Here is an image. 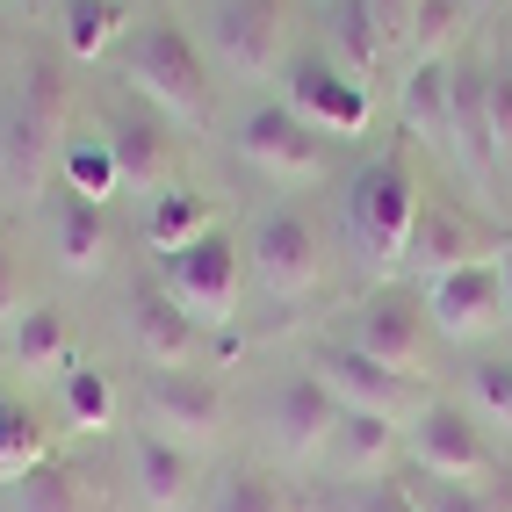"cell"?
<instances>
[{
  "label": "cell",
  "mask_w": 512,
  "mask_h": 512,
  "mask_svg": "<svg viewBox=\"0 0 512 512\" xmlns=\"http://www.w3.org/2000/svg\"><path fill=\"white\" fill-rule=\"evenodd\" d=\"M65 109H73V94L58 80V58L29 51L22 73H15L8 109H0V188L15 202H37L44 181L58 174V145H65V130H73Z\"/></svg>",
  "instance_id": "cell-1"
},
{
  "label": "cell",
  "mask_w": 512,
  "mask_h": 512,
  "mask_svg": "<svg viewBox=\"0 0 512 512\" xmlns=\"http://www.w3.org/2000/svg\"><path fill=\"white\" fill-rule=\"evenodd\" d=\"M123 80L138 87L152 109L181 116V123H210V58L202 44L174 15H152L130 29V51H123Z\"/></svg>",
  "instance_id": "cell-2"
},
{
  "label": "cell",
  "mask_w": 512,
  "mask_h": 512,
  "mask_svg": "<svg viewBox=\"0 0 512 512\" xmlns=\"http://www.w3.org/2000/svg\"><path fill=\"white\" fill-rule=\"evenodd\" d=\"M419 181H412V166H404L397 152L383 159H368L354 188H347V231H354V246L361 260L375 267H404V246H412V224H419Z\"/></svg>",
  "instance_id": "cell-3"
},
{
  "label": "cell",
  "mask_w": 512,
  "mask_h": 512,
  "mask_svg": "<svg viewBox=\"0 0 512 512\" xmlns=\"http://www.w3.org/2000/svg\"><path fill=\"white\" fill-rule=\"evenodd\" d=\"M159 289L174 296L202 332H210V325H231L238 289H246V253H238V238L217 224V231H202L195 246H181V253L159 260Z\"/></svg>",
  "instance_id": "cell-4"
},
{
  "label": "cell",
  "mask_w": 512,
  "mask_h": 512,
  "mask_svg": "<svg viewBox=\"0 0 512 512\" xmlns=\"http://www.w3.org/2000/svg\"><path fill=\"white\" fill-rule=\"evenodd\" d=\"M289 109L318 130V138H361L375 101H368V80L354 73V65H339L332 51H303L289 58Z\"/></svg>",
  "instance_id": "cell-5"
},
{
  "label": "cell",
  "mask_w": 512,
  "mask_h": 512,
  "mask_svg": "<svg viewBox=\"0 0 512 512\" xmlns=\"http://www.w3.org/2000/svg\"><path fill=\"white\" fill-rule=\"evenodd\" d=\"M404 448H412L419 476H448V484H484L491 476V440L484 419L455 397H426V412L404 426Z\"/></svg>",
  "instance_id": "cell-6"
},
{
  "label": "cell",
  "mask_w": 512,
  "mask_h": 512,
  "mask_svg": "<svg viewBox=\"0 0 512 512\" xmlns=\"http://www.w3.org/2000/svg\"><path fill=\"white\" fill-rule=\"evenodd\" d=\"M246 260H253V282L267 296H311L318 275H325V246H318V224L275 202V210L253 217V238H246Z\"/></svg>",
  "instance_id": "cell-7"
},
{
  "label": "cell",
  "mask_w": 512,
  "mask_h": 512,
  "mask_svg": "<svg viewBox=\"0 0 512 512\" xmlns=\"http://www.w3.org/2000/svg\"><path fill=\"white\" fill-rule=\"evenodd\" d=\"M426 332H433V318H426V289H397V282H390V289H368V296L354 303L347 347H361L368 361L412 375V361L426 354Z\"/></svg>",
  "instance_id": "cell-8"
},
{
  "label": "cell",
  "mask_w": 512,
  "mask_h": 512,
  "mask_svg": "<svg viewBox=\"0 0 512 512\" xmlns=\"http://www.w3.org/2000/svg\"><path fill=\"white\" fill-rule=\"evenodd\" d=\"M318 375L332 383V397L347 404V412H375V419H397V426H412L426 412V397H419L412 375L368 361L361 347H347V339H332V347L318 354Z\"/></svg>",
  "instance_id": "cell-9"
},
{
  "label": "cell",
  "mask_w": 512,
  "mask_h": 512,
  "mask_svg": "<svg viewBox=\"0 0 512 512\" xmlns=\"http://www.w3.org/2000/svg\"><path fill=\"white\" fill-rule=\"evenodd\" d=\"M426 318H433V332L440 339H484V332H498L512 311H505V282H498V260H469V267H455V275H433L426 282Z\"/></svg>",
  "instance_id": "cell-10"
},
{
  "label": "cell",
  "mask_w": 512,
  "mask_h": 512,
  "mask_svg": "<svg viewBox=\"0 0 512 512\" xmlns=\"http://www.w3.org/2000/svg\"><path fill=\"white\" fill-rule=\"evenodd\" d=\"M238 152H246L253 166H267L275 181H318L325 174L318 130L303 123L289 101H260V109H246V123H238Z\"/></svg>",
  "instance_id": "cell-11"
},
{
  "label": "cell",
  "mask_w": 512,
  "mask_h": 512,
  "mask_svg": "<svg viewBox=\"0 0 512 512\" xmlns=\"http://www.w3.org/2000/svg\"><path fill=\"white\" fill-rule=\"evenodd\" d=\"M210 51L238 80H267L282 65V0H217L210 8Z\"/></svg>",
  "instance_id": "cell-12"
},
{
  "label": "cell",
  "mask_w": 512,
  "mask_h": 512,
  "mask_svg": "<svg viewBox=\"0 0 512 512\" xmlns=\"http://www.w3.org/2000/svg\"><path fill=\"white\" fill-rule=\"evenodd\" d=\"M339 419H347V404L332 397V383H325L318 368L289 375V383L275 390V404H267V426H275L282 455H296V462L325 455V448H332V433H339Z\"/></svg>",
  "instance_id": "cell-13"
},
{
  "label": "cell",
  "mask_w": 512,
  "mask_h": 512,
  "mask_svg": "<svg viewBox=\"0 0 512 512\" xmlns=\"http://www.w3.org/2000/svg\"><path fill=\"white\" fill-rule=\"evenodd\" d=\"M145 412L159 433L195 448V440H210L224 426V390L202 368H145Z\"/></svg>",
  "instance_id": "cell-14"
},
{
  "label": "cell",
  "mask_w": 512,
  "mask_h": 512,
  "mask_svg": "<svg viewBox=\"0 0 512 512\" xmlns=\"http://www.w3.org/2000/svg\"><path fill=\"white\" fill-rule=\"evenodd\" d=\"M469 260H491L484 231L476 217H462L455 202H419V224H412V246H404V267H419V275H455Z\"/></svg>",
  "instance_id": "cell-15"
},
{
  "label": "cell",
  "mask_w": 512,
  "mask_h": 512,
  "mask_svg": "<svg viewBox=\"0 0 512 512\" xmlns=\"http://www.w3.org/2000/svg\"><path fill=\"white\" fill-rule=\"evenodd\" d=\"M130 476H138V498L152 512H181L188 491H195V448L174 440V433H159V426H145L130 440Z\"/></svg>",
  "instance_id": "cell-16"
},
{
  "label": "cell",
  "mask_w": 512,
  "mask_h": 512,
  "mask_svg": "<svg viewBox=\"0 0 512 512\" xmlns=\"http://www.w3.org/2000/svg\"><path fill=\"white\" fill-rule=\"evenodd\" d=\"M397 116H404V138L448 152V138H455V58H419L404 73Z\"/></svg>",
  "instance_id": "cell-17"
},
{
  "label": "cell",
  "mask_w": 512,
  "mask_h": 512,
  "mask_svg": "<svg viewBox=\"0 0 512 512\" xmlns=\"http://www.w3.org/2000/svg\"><path fill=\"white\" fill-rule=\"evenodd\" d=\"M448 152L462 159L469 181H484L505 159L498 123H491V73H476V65H455V138H448Z\"/></svg>",
  "instance_id": "cell-18"
},
{
  "label": "cell",
  "mask_w": 512,
  "mask_h": 512,
  "mask_svg": "<svg viewBox=\"0 0 512 512\" xmlns=\"http://www.w3.org/2000/svg\"><path fill=\"white\" fill-rule=\"evenodd\" d=\"M130 339H138V361H145V368H188L202 325H195L166 289H145L138 303H130Z\"/></svg>",
  "instance_id": "cell-19"
},
{
  "label": "cell",
  "mask_w": 512,
  "mask_h": 512,
  "mask_svg": "<svg viewBox=\"0 0 512 512\" xmlns=\"http://www.w3.org/2000/svg\"><path fill=\"white\" fill-rule=\"evenodd\" d=\"M109 152H116V174L130 181V188H174L166 174H174V145H166V130L152 123V116H109Z\"/></svg>",
  "instance_id": "cell-20"
},
{
  "label": "cell",
  "mask_w": 512,
  "mask_h": 512,
  "mask_svg": "<svg viewBox=\"0 0 512 512\" xmlns=\"http://www.w3.org/2000/svg\"><path fill=\"white\" fill-rule=\"evenodd\" d=\"M51 253L65 275H94L101 253H109V210L87 195H58L51 202Z\"/></svg>",
  "instance_id": "cell-21"
},
{
  "label": "cell",
  "mask_w": 512,
  "mask_h": 512,
  "mask_svg": "<svg viewBox=\"0 0 512 512\" xmlns=\"http://www.w3.org/2000/svg\"><path fill=\"white\" fill-rule=\"evenodd\" d=\"M397 448H404V426H397V419L347 412V419H339V433H332V448H325V462H332L339 476H383V469L397 462Z\"/></svg>",
  "instance_id": "cell-22"
},
{
  "label": "cell",
  "mask_w": 512,
  "mask_h": 512,
  "mask_svg": "<svg viewBox=\"0 0 512 512\" xmlns=\"http://www.w3.org/2000/svg\"><path fill=\"white\" fill-rule=\"evenodd\" d=\"M123 29H130V0H65L58 8V44L80 65H94L109 44H123Z\"/></svg>",
  "instance_id": "cell-23"
},
{
  "label": "cell",
  "mask_w": 512,
  "mask_h": 512,
  "mask_svg": "<svg viewBox=\"0 0 512 512\" xmlns=\"http://www.w3.org/2000/svg\"><path fill=\"white\" fill-rule=\"evenodd\" d=\"M202 231H217V202L210 195H195V188H159L152 195V217H145V238H152V253H181L195 246Z\"/></svg>",
  "instance_id": "cell-24"
},
{
  "label": "cell",
  "mask_w": 512,
  "mask_h": 512,
  "mask_svg": "<svg viewBox=\"0 0 512 512\" xmlns=\"http://www.w3.org/2000/svg\"><path fill=\"white\" fill-rule=\"evenodd\" d=\"M8 361L15 368H73V332H65L58 303H29V311L8 325Z\"/></svg>",
  "instance_id": "cell-25"
},
{
  "label": "cell",
  "mask_w": 512,
  "mask_h": 512,
  "mask_svg": "<svg viewBox=\"0 0 512 512\" xmlns=\"http://www.w3.org/2000/svg\"><path fill=\"white\" fill-rule=\"evenodd\" d=\"M58 174H65V195H87V202H109V195L123 188L116 152H109V138H101V130H65Z\"/></svg>",
  "instance_id": "cell-26"
},
{
  "label": "cell",
  "mask_w": 512,
  "mask_h": 512,
  "mask_svg": "<svg viewBox=\"0 0 512 512\" xmlns=\"http://www.w3.org/2000/svg\"><path fill=\"white\" fill-rule=\"evenodd\" d=\"M8 512H87L80 469L58 462V455H44L29 476H15V484H8Z\"/></svg>",
  "instance_id": "cell-27"
},
{
  "label": "cell",
  "mask_w": 512,
  "mask_h": 512,
  "mask_svg": "<svg viewBox=\"0 0 512 512\" xmlns=\"http://www.w3.org/2000/svg\"><path fill=\"white\" fill-rule=\"evenodd\" d=\"M51 455V440L37 426V412L15 397V390H0V484H15V476H29Z\"/></svg>",
  "instance_id": "cell-28"
},
{
  "label": "cell",
  "mask_w": 512,
  "mask_h": 512,
  "mask_svg": "<svg viewBox=\"0 0 512 512\" xmlns=\"http://www.w3.org/2000/svg\"><path fill=\"white\" fill-rule=\"evenodd\" d=\"M58 404H65V419H73L80 433H101V426L116 419V390H109V375L87 368V361L58 375Z\"/></svg>",
  "instance_id": "cell-29"
},
{
  "label": "cell",
  "mask_w": 512,
  "mask_h": 512,
  "mask_svg": "<svg viewBox=\"0 0 512 512\" xmlns=\"http://www.w3.org/2000/svg\"><path fill=\"white\" fill-rule=\"evenodd\" d=\"M332 58L354 65L361 80H368V65L383 58V29H375L368 0H332Z\"/></svg>",
  "instance_id": "cell-30"
},
{
  "label": "cell",
  "mask_w": 512,
  "mask_h": 512,
  "mask_svg": "<svg viewBox=\"0 0 512 512\" xmlns=\"http://www.w3.org/2000/svg\"><path fill=\"white\" fill-rule=\"evenodd\" d=\"M469 0H412V29H404V44H412L419 58H448L455 37L469 29Z\"/></svg>",
  "instance_id": "cell-31"
},
{
  "label": "cell",
  "mask_w": 512,
  "mask_h": 512,
  "mask_svg": "<svg viewBox=\"0 0 512 512\" xmlns=\"http://www.w3.org/2000/svg\"><path fill=\"white\" fill-rule=\"evenodd\" d=\"M469 412L484 419V426H498V433H512V361L505 354H491V361L469 368Z\"/></svg>",
  "instance_id": "cell-32"
},
{
  "label": "cell",
  "mask_w": 512,
  "mask_h": 512,
  "mask_svg": "<svg viewBox=\"0 0 512 512\" xmlns=\"http://www.w3.org/2000/svg\"><path fill=\"white\" fill-rule=\"evenodd\" d=\"M210 512H289V505H282V484H275V476L231 469L224 484H217V498H210Z\"/></svg>",
  "instance_id": "cell-33"
},
{
  "label": "cell",
  "mask_w": 512,
  "mask_h": 512,
  "mask_svg": "<svg viewBox=\"0 0 512 512\" xmlns=\"http://www.w3.org/2000/svg\"><path fill=\"white\" fill-rule=\"evenodd\" d=\"M412 498H419V512H498L484 484H448V476H419Z\"/></svg>",
  "instance_id": "cell-34"
},
{
  "label": "cell",
  "mask_w": 512,
  "mask_h": 512,
  "mask_svg": "<svg viewBox=\"0 0 512 512\" xmlns=\"http://www.w3.org/2000/svg\"><path fill=\"white\" fill-rule=\"evenodd\" d=\"M347 512H419V498H412V484H390V476H368V484L354 491V505Z\"/></svg>",
  "instance_id": "cell-35"
},
{
  "label": "cell",
  "mask_w": 512,
  "mask_h": 512,
  "mask_svg": "<svg viewBox=\"0 0 512 512\" xmlns=\"http://www.w3.org/2000/svg\"><path fill=\"white\" fill-rule=\"evenodd\" d=\"M29 311V282H22V260H15V246L0 238V325H15Z\"/></svg>",
  "instance_id": "cell-36"
},
{
  "label": "cell",
  "mask_w": 512,
  "mask_h": 512,
  "mask_svg": "<svg viewBox=\"0 0 512 512\" xmlns=\"http://www.w3.org/2000/svg\"><path fill=\"white\" fill-rule=\"evenodd\" d=\"M375 29H383V44H404V29H412V0H368Z\"/></svg>",
  "instance_id": "cell-37"
},
{
  "label": "cell",
  "mask_w": 512,
  "mask_h": 512,
  "mask_svg": "<svg viewBox=\"0 0 512 512\" xmlns=\"http://www.w3.org/2000/svg\"><path fill=\"white\" fill-rule=\"evenodd\" d=\"M491 123H498V145L512 152V73H505V65L491 73Z\"/></svg>",
  "instance_id": "cell-38"
},
{
  "label": "cell",
  "mask_w": 512,
  "mask_h": 512,
  "mask_svg": "<svg viewBox=\"0 0 512 512\" xmlns=\"http://www.w3.org/2000/svg\"><path fill=\"white\" fill-rule=\"evenodd\" d=\"M491 260H498V282H505V311H512V246H498Z\"/></svg>",
  "instance_id": "cell-39"
},
{
  "label": "cell",
  "mask_w": 512,
  "mask_h": 512,
  "mask_svg": "<svg viewBox=\"0 0 512 512\" xmlns=\"http://www.w3.org/2000/svg\"><path fill=\"white\" fill-rule=\"evenodd\" d=\"M469 8H476V15H484V8H491V0H469Z\"/></svg>",
  "instance_id": "cell-40"
},
{
  "label": "cell",
  "mask_w": 512,
  "mask_h": 512,
  "mask_svg": "<svg viewBox=\"0 0 512 512\" xmlns=\"http://www.w3.org/2000/svg\"><path fill=\"white\" fill-rule=\"evenodd\" d=\"M505 73H512V51H505Z\"/></svg>",
  "instance_id": "cell-41"
}]
</instances>
